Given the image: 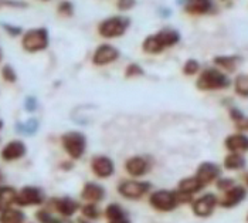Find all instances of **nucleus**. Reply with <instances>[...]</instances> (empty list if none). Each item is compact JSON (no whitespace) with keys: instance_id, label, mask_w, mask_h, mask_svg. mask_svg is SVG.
<instances>
[{"instance_id":"412c9836","label":"nucleus","mask_w":248,"mask_h":223,"mask_svg":"<svg viewBox=\"0 0 248 223\" xmlns=\"http://www.w3.org/2000/svg\"><path fill=\"white\" fill-rule=\"evenodd\" d=\"M213 9V0H186L185 10L190 15H206Z\"/></svg>"},{"instance_id":"4468645a","label":"nucleus","mask_w":248,"mask_h":223,"mask_svg":"<svg viewBox=\"0 0 248 223\" xmlns=\"http://www.w3.org/2000/svg\"><path fill=\"white\" fill-rule=\"evenodd\" d=\"M26 154H27V145L21 139H12L1 148L0 158L4 162H16L24 158Z\"/></svg>"},{"instance_id":"ea45409f","label":"nucleus","mask_w":248,"mask_h":223,"mask_svg":"<svg viewBox=\"0 0 248 223\" xmlns=\"http://www.w3.org/2000/svg\"><path fill=\"white\" fill-rule=\"evenodd\" d=\"M235 128H237V131L238 132H246L247 134L248 132V117L243 121V122H240L238 125H235Z\"/></svg>"},{"instance_id":"8fccbe9b","label":"nucleus","mask_w":248,"mask_h":223,"mask_svg":"<svg viewBox=\"0 0 248 223\" xmlns=\"http://www.w3.org/2000/svg\"><path fill=\"white\" fill-rule=\"evenodd\" d=\"M0 60H1V51H0Z\"/></svg>"},{"instance_id":"a19ab883","label":"nucleus","mask_w":248,"mask_h":223,"mask_svg":"<svg viewBox=\"0 0 248 223\" xmlns=\"http://www.w3.org/2000/svg\"><path fill=\"white\" fill-rule=\"evenodd\" d=\"M60 168L62 169V171H71L73 168H74V164H73V161H64V162H61L60 164Z\"/></svg>"},{"instance_id":"4be33fe9","label":"nucleus","mask_w":248,"mask_h":223,"mask_svg":"<svg viewBox=\"0 0 248 223\" xmlns=\"http://www.w3.org/2000/svg\"><path fill=\"white\" fill-rule=\"evenodd\" d=\"M155 36L159 40V43L162 44V47L165 50L176 46L180 41V33L174 29H162L160 32L155 33Z\"/></svg>"},{"instance_id":"aec40b11","label":"nucleus","mask_w":248,"mask_h":223,"mask_svg":"<svg viewBox=\"0 0 248 223\" xmlns=\"http://www.w3.org/2000/svg\"><path fill=\"white\" fill-rule=\"evenodd\" d=\"M246 167H247V159H246L244 154L229 152L223 159V168L226 171L237 172V171H243Z\"/></svg>"},{"instance_id":"7ed1b4c3","label":"nucleus","mask_w":248,"mask_h":223,"mask_svg":"<svg viewBox=\"0 0 248 223\" xmlns=\"http://www.w3.org/2000/svg\"><path fill=\"white\" fill-rule=\"evenodd\" d=\"M61 147L71 161H78L85 155L88 141L85 134L79 131H68L61 135Z\"/></svg>"},{"instance_id":"6ab92c4d","label":"nucleus","mask_w":248,"mask_h":223,"mask_svg":"<svg viewBox=\"0 0 248 223\" xmlns=\"http://www.w3.org/2000/svg\"><path fill=\"white\" fill-rule=\"evenodd\" d=\"M243 58L240 56H217L213 58V63L216 64V67H218V70L226 71V73H234L238 66L241 64Z\"/></svg>"},{"instance_id":"c9c22d12","label":"nucleus","mask_w":248,"mask_h":223,"mask_svg":"<svg viewBox=\"0 0 248 223\" xmlns=\"http://www.w3.org/2000/svg\"><path fill=\"white\" fill-rule=\"evenodd\" d=\"M37 107H38V103L36 97H33V95L26 97V100H24V110H26V111L34 112L36 110H37Z\"/></svg>"},{"instance_id":"f03ea898","label":"nucleus","mask_w":248,"mask_h":223,"mask_svg":"<svg viewBox=\"0 0 248 223\" xmlns=\"http://www.w3.org/2000/svg\"><path fill=\"white\" fill-rule=\"evenodd\" d=\"M148 204L153 210L160 213H169L176 210L179 206H182V202L179 199V193L174 189H156L149 193Z\"/></svg>"},{"instance_id":"a18cd8bd","label":"nucleus","mask_w":248,"mask_h":223,"mask_svg":"<svg viewBox=\"0 0 248 223\" xmlns=\"http://www.w3.org/2000/svg\"><path fill=\"white\" fill-rule=\"evenodd\" d=\"M48 223H62V221H60L58 218H54V216H53V219H51Z\"/></svg>"},{"instance_id":"cd10ccee","label":"nucleus","mask_w":248,"mask_h":223,"mask_svg":"<svg viewBox=\"0 0 248 223\" xmlns=\"http://www.w3.org/2000/svg\"><path fill=\"white\" fill-rule=\"evenodd\" d=\"M38 127H40V124H38V121L36 118H29L26 122H17L16 124V131L19 134L31 137V135H34L37 132Z\"/></svg>"},{"instance_id":"e433bc0d","label":"nucleus","mask_w":248,"mask_h":223,"mask_svg":"<svg viewBox=\"0 0 248 223\" xmlns=\"http://www.w3.org/2000/svg\"><path fill=\"white\" fill-rule=\"evenodd\" d=\"M34 216H36L38 223H48L53 219V215L47 209H38Z\"/></svg>"},{"instance_id":"79ce46f5","label":"nucleus","mask_w":248,"mask_h":223,"mask_svg":"<svg viewBox=\"0 0 248 223\" xmlns=\"http://www.w3.org/2000/svg\"><path fill=\"white\" fill-rule=\"evenodd\" d=\"M107 223H132V222H131L129 216L126 215V216H124V218H119V219H115V221H111V222H107Z\"/></svg>"},{"instance_id":"9d476101","label":"nucleus","mask_w":248,"mask_h":223,"mask_svg":"<svg viewBox=\"0 0 248 223\" xmlns=\"http://www.w3.org/2000/svg\"><path fill=\"white\" fill-rule=\"evenodd\" d=\"M90 169L95 178L101 179V181H105V179H109L114 176L115 162L111 156L101 154V155L93 156V159L90 162Z\"/></svg>"},{"instance_id":"ddd939ff","label":"nucleus","mask_w":248,"mask_h":223,"mask_svg":"<svg viewBox=\"0 0 248 223\" xmlns=\"http://www.w3.org/2000/svg\"><path fill=\"white\" fill-rule=\"evenodd\" d=\"M119 57H121V53L115 46L107 44V43L99 44L93 54V64L98 67H104V66L115 63Z\"/></svg>"},{"instance_id":"39448f33","label":"nucleus","mask_w":248,"mask_h":223,"mask_svg":"<svg viewBox=\"0 0 248 223\" xmlns=\"http://www.w3.org/2000/svg\"><path fill=\"white\" fill-rule=\"evenodd\" d=\"M48 44H50V36L46 27L30 29L23 34V38H21V47L27 53L43 51L48 47Z\"/></svg>"},{"instance_id":"bb28decb","label":"nucleus","mask_w":248,"mask_h":223,"mask_svg":"<svg viewBox=\"0 0 248 223\" xmlns=\"http://www.w3.org/2000/svg\"><path fill=\"white\" fill-rule=\"evenodd\" d=\"M101 215H102V212L98 207V205L84 204L81 206V218H84L87 221H91V222L98 221L101 218Z\"/></svg>"},{"instance_id":"20e7f679","label":"nucleus","mask_w":248,"mask_h":223,"mask_svg":"<svg viewBox=\"0 0 248 223\" xmlns=\"http://www.w3.org/2000/svg\"><path fill=\"white\" fill-rule=\"evenodd\" d=\"M116 192L126 201H140L152 192V184L140 179H122L116 185Z\"/></svg>"},{"instance_id":"423d86ee","label":"nucleus","mask_w":248,"mask_h":223,"mask_svg":"<svg viewBox=\"0 0 248 223\" xmlns=\"http://www.w3.org/2000/svg\"><path fill=\"white\" fill-rule=\"evenodd\" d=\"M217 207H218V196L213 192L199 195L190 204L191 213L200 219H207L213 216Z\"/></svg>"},{"instance_id":"f257e3e1","label":"nucleus","mask_w":248,"mask_h":223,"mask_svg":"<svg viewBox=\"0 0 248 223\" xmlns=\"http://www.w3.org/2000/svg\"><path fill=\"white\" fill-rule=\"evenodd\" d=\"M230 86L231 80L229 75L218 69H206L196 80V87L200 91H220L229 88Z\"/></svg>"},{"instance_id":"393cba45","label":"nucleus","mask_w":248,"mask_h":223,"mask_svg":"<svg viewBox=\"0 0 248 223\" xmlns=\"http://www.w3.org/2000/svg\"><path fill=\"white\" fill-rule=\"evenodd\" d=\"M142 50L146 54H160L165 51V49L162 47V44L159 43V40L156 38L155 34H151L143 40L142 43Z\"/></svg>"},{"instance_id":"9b49d317","label":"nucleus","mask_w":248,"mask_h":223,"mask_svg":"<svg viewBox=\"0 0 248 223\" xmlns=\"http://www.w3.org/2000/svg\"><path fill=\"white\" fill-rule=\"evenodd\" d=\"M248 189L244 185H234L218 198V206L223 209H234L247 199Z\"/></svg>"},{"instance_id":"1a4fd4ad","label":"nucleus","mask_w":248,"mask_h":223,"mask_svg":"<svg viewBox=\"0 0 248 223\" xmlns=\"http://www.w3.org/2000/svg\"><path fill=\"white\" fill-rule=\"evenodd\" d=\"M124 169L132 179H140L152 171V162H151L149 156L132 155L125 161Z\"/></svg>"},{"instance_id":"09e8293b","label":"nucleus","mask_w":248,"mask_h":223,"mask_svg":"<svg viewBox=\"0 0 248 223\" xmlns=\"http://www.w3.org/2000/svg\"><path fill=\"white\" fill-rule=\"evenodd\" d=\"M246 221H247V223H248V213H247V218H246Z\"/></svg>"},{"instance_id":"37998d69","label":"nucleus","mask_w":248,"mask_h":223,"mask_svg":"<svg viewBox=\"0 0 248 223\" xmlns=\"http://www.w3.org/2000/svg\"><path fill=\"white\" fill-rule=\"evenodd\" d=\"M243 181H244V186L248 189V172L244 173V176H243Z\"/></svg>"},{"instance_id":"a878e982","label":"nucleus","mask_w":248,"mask_h":223,"mask_svg":"<svg viewBox=\"0 0 248 223\" xmlns=\"http://www.w3.org/2000/svg\"><path fill=\"white\" fill-rule=\"evenodd\" d=\"M128 213L125 212V209L121 206L119 204H108L104 209V216L107 219V222H111V221H115V219H119V218H124L126 216Z\"/></svg>"},{"instance_id":"dca6fc26","label":"nucleus","mask_w":248,"mask_h":223,"mask_svg":"<svg viewBox=\"0 0 248 223\" xmlns=\"http://www.w3.org/2000/svg\"><path fill=\"white\" fill-rule=\"evenodd\" d=\"M51 206L58 215L62 218H73L78 210H81V204L70 196H61V198H53Z\"/></svg>"},{"instance_id":"de8ad7c7","label":"nucleus","mask_w":248,"mask_h":223,"mask_svg":"<svg viewBox=\"0 0 248 223\" xmlns=\"http://www.w3.org/2000/svg\"><path fill=\"white\" fill-rule=\"evenodd\" d=\"M3 125H4V122H3V121L0 120V131L3 130Z\"/></svg>"},{"instance_id":"f704fd0d","label":"nucleus","mask_w":248,"mask_h":223,"mask_svg":"<svg viewBox=\"0 0 248 223\" xmlns=\"http://www.w3.org/2000/svg\"><path fill=\"white\" fill-rule=\"evenodd\" d=\"M58 13L62 15V16H67V17L73 16L74 15V6H73V3L71 1H65V0L61 1L58 4Z\"/></svg>"},{"instance_id":"f3484780","label":"nucleus","mask_w":248,"mask_h":223,"mask_svg":"<svg viewBox=\"0 0 248 223\" xmlns=\"http://www.w3.org/2000/svg\"><path fill=\"white\" fill-rule=\"evenodd\" d=\"M224 148L229 152L246 154L248 152V135L246 132H238V131L230 134L224 139Z\"/></svg>"},{"instance_id":"473e14b6","label":"nucleus","mask_w":248,"mask_h":223,"mask_svg":"<svg viewBox=\"0 0 248 223\" xmlns=\"http://www.w3.org/2000/svg\"><path fill=\"white\" fill-rule=\"evenodd\" d=\"M145 75V70L138 63H131L125 69V78H138Z\"/></svg>"},{"instance_id":"c85d7f7f","label":"nucleus","mask_w":248,"mask_h":223,"mask_svg":"<svg viewBox=\"0 0 248 223\" xmlns=\"http://www.w3.org/2000/svg\"><path fill=\"white\" fill-rule=\"evenodd\" d=\"M232 86L237 95H240L241 98H248V74L237 75Z\"/></svg>"},{"instance_id":"4c0bfd02","label":"nucleus","mask_w":248,"mask_h":223,"mask_svg":"<svg viewBox=\"0 0 248 223\" xmlns=\"http://www.w3.org/2000/svg\"><path fill=\"white\" fill-rule=\"evenodd\" d=\"M3 29L10 34V36H13V37H16V36H20L21 33H23V29L19 27V26H10V24H3Z\"/></svg>"},{"instance_id":"6e6552de","label":"nucleus","mask_w":248,"mask_h":223,"mask_svg":"<svg viewBox=\"0 0 248 223\" xmlns=\"http://www.w3.org/2000/svg\"><path fill=\"white\" fill-rule=\"evenodd\" d=\"M46 202V192L38 186L27 185L23 186L17 190L15 205L19 207H29V206H41Z\"/></svg>"},{"instance_id":"c756f323","label":"nucleus","mask_w":248,"mask_h":223,"mask_svg":"<svg viewBox=\"0 0 248 223\" xmlns=\"http://www.w3.org/2000/svg\"><path fill=\"white\" fill-rule=\"evenodd\" d=\"M183 74L187 75V77H191V75L199 74L200 71V63L194 58H189L185 64H183V69H182Z\"/></svg>"},{"instance_id":"f8f14e48","label":"nucleus","mask_w":248,"mask_h":223,"mask_svg":"<svg viewBox=\"0 0 248 223\" xmlns=\"http://www.w3.org/2000/svg\"><path fill=\"white\" fill-rule=\"evenodd\" d=\"M223 169L218 164L211 162V161H204L202 164H199V167L196 168V173L194 176L203 184L204 186H209L211 184H216V181L223 176L221 175Z\"/></svg>"},{"instance_id":"5701e85b","label":"nucleus","mask_w":248,"mask_h":223,"mask_svg":"<svg viewBox=\"0 0 248 223\" xmlns=\"http://www.w3.org/2000/svg\"><path fill=\"white\" fill-rule=\"evenodd\" d=\"M16 195H17V190L12 186H1L0 188V213L15 205Z\"/></svg>"},{"instance_id":"49530a36","label":"nucleus","mask_w":248,"mask_h":223,"mask_svg":"<svg viewBox=\"0 0 248 223\" xmlns=\"http://www.w3.org/2000/svg\"><path fill=\"white\" fill-rule=\"evenodd\" d=\"M3 181H4V175H3V172L0 171V188L3 186Z\"/></svg>"},{"instance_id":"58836bf2","label":"nucleus","mask_w":248,"mask_h":223,"mask_svg":"<svg viewBox=\"0 0 248 223\" xmlns=\"http://www.w3.org/2000/svg\"><path fill=\"white\" fill-rule=\"evenodd\" d=\"M136 4V0H118L119 10H129Z\"/></svg>"},{"instance_id":"7c9ffc66","label":"nucleus","mask_w":248,"mask_h":223,"mask_svg":"<svg viewBox=\"0 0 248 223\" xmlns=\"http://www.w3.org/2000/svg\"><path fill=\"white\" fill-rule=\"evenodd\" d=\"M0 74H1V78H3L6 83L15 84V83L17 81V73H16V70H15L10 64L3 66V67H1V71H0Z\"/></svg>"},{"instance_id":"a211bd4d","label":"nucleus","mask_w":248,"mask_h":223,"mask_svg":"<svg viewBox=\"0 0 248 223\" xmlns=\"http://www.w3.org/2000/svg\"><path fill=\"white\" fill-rule=\"evenodd\" d=\"M204 188H206V186L203 185L194 175H191V176L182 178V179L179 181V184H177L176 190H177L179 193L185 195V196H189V198H193V199H194V196L199 195Z\"/></svg>"},{"instance_id":"2f4dec72","label":"nucleus","mask_w":248,"mask_h":223,"mask_svg":"<svg viewBox=\"0 0 248 223\" xmlns=\"http://www.w3.org/2000/svg\"><path fill=\"white\" fill-rule=\"evenodd\" d=\"M216 188H217V190H220V192H227L229 189H231L234 185H237L235 184V179L234 178H230V176H220L217 181H216Z\"/></svg>"},{"instance_id":"0eeeda50","label":"nucleus","mask_w":248,"mask_h":223,"mask_svg":"<svg viewBox=\"0 0 248 223\" xmlns=\"http://www.w3.org/2000/svg\"><path fill=\"white\" fill-rule=\"evenodd\" d=\"M131 24V20L124 16H112L102 20L98 24V33L105 38H116L124 36Z\"/></svg>"},{"instance_id":"c03bdc74","label":"nucleus","mask_w":248,"mask_h":223,"mask_svg":"<svg viewBox=\"0 0 248 223\" xmlns=\"http://www.w3.org/2000/svg\"><path fill=\"white\" fill-rule=\"evenodd\" d=\"M77 223H94V222H91V221H87V219H84V218H79V219L77 221Z\"/></svg>"},{"instance_id":"2eb2a0df","label":"nucleus","mask_w":248,"mask_h":223,"mask_svg":"<svg viewBox=\"0 0 248 223\" xmlns=\"http://www.w3.org/2000/svg\"><path fill=\"white\" fill-rule=\"evenodd\" d=\"M105 198H107V189L94 181L85 182L81 189V199L85 204L99 205Z\"/></svg>"},{"instance_id":"72a5a7b5","label":"nucleus","mask_w":248,"mask_h":223,"mask_svg":"<svg viewBox=\"0 0 248 223\" xmlns=\"http://www.w3.org/2000/svg\"><path fill=\"white\" fill-rule=\"evenodd\" d=\"M229 117L230 120L234 122V125H238L240 122H243L247 117H246V114L241 111L240 108H237V107H231L229 110Z\"/></svg>"},{"instance_id":"b1692460","label":"nucleus","mask_w":248,"mask_h":223,"mask_svg":"<svg viewBox=\"0 0 248 223\" xmlns=\"http://www.w3.org/2000/svg\"><path fill=\"white\" fill-rule=\"evenodd\" d=\"M0 223H26V215L19 207H9L0 213Z\"/></svg>"}]
</instances>
